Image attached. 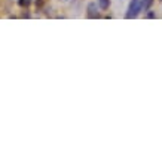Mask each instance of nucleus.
<instances>
[{
    "label": "nucleus",
    "instance_id": "1",
    "mask_svg": "<svg viewBox=\"0 0 162 162\" xmlns=\"http://www.w3.org/2000/svg\"><path fill=\"white\" fill-rule=\"evenodd\" d=\"M141 11V3H140V0H131V3H129V8H128V12H127V15L125 17L131 19V18H135L138 15V12Z\"/></svg>",
    "mask_w": 162,
    "mask_h": 162
},
{
    "label": "nucleus",
    "instance_id": "2",
    "mask_svg": "<svg viewBox=\"0 0 162 162\" xmlns=\"http://www.w3.org/2000/svg\"><path fill=\"white\" fill-rule=\"evenodd\" d=\"M88 17H89V18H97V17H98L97 5H95V3H89V6H88Z\"/></svg>",
    "mask_w": 162,
    "mask_h": 162
},
{
    "label": "nucleus",
    "instance_id": "3",
    "mask_svg": "<svg viewBox=\"0 0 162 162\" xmlns=\"http://www.w3.org/2000/svg\"><path fill=\"white\" fill-rule=\"evenodd\" d=\"M152 2H153V0H140V3H141V9L147 11V9H149V6L152 5Z\"/></svg>",
    "mask_w": 162,
    "mask_h": 162
},
{
    "label": "nucleus",
    "instance_id": "4",
    "mask_svg": "<svg viewBox=\"0 0 162 162\" xmlns=\"http://www.w3.org/2000/svg\"><path fill=\"white\" fill-rule=\"evenodd\" d=\"M100 2V8L101 9H107L109 5H110V0H98Z\"/></svg>",
    "mask_w": 162,
    "mask_h": 162
}]
</instances>
